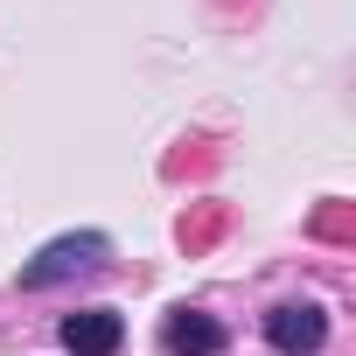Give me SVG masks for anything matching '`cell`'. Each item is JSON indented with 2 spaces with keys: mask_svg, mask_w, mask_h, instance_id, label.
<instances>
[{
  "mask_svg": "<svg viewBox=\"0 0 356 356\" xmlns=\"http://www.w3.org/2000/svg\"><path fill=\"white\" fill-rule=\"evenodd\" d=\"M266 349L273 356H321L328 349V307L321 300H280V307H266Z\"/></svg>",
  "mask_w": 356,
  "mask_h": 356,
  "instance_id": "7a4b0ae2",
  "label": "cell"
},
{
  "mask_svg": "<svg viewBox=\"0 0 356 356\" xmlns=\"http://www.w3.org/2000/svg\"><path fill=\"white\" fill-rule=\"evenodd\" d=\"M105 259H112V238L105 231H63V238H49L22 266V286L42 293V286H63V280H91V273H105Z\"/></svg>",
  "mask_w": 356,
  "mask_h": 356,
  "instance_id": "6da1fadb",
  "label": "cell"
},
{
  "mask_svg": "<svg viewBox=\"0 0 356 356\" xmlns=\"http://www.w3.org/2000/svg\"><path fill=\"white\" fill-rule=\"evenodd\" d=\"M161 349L168 356H224L231 349V328L217 314H203V307H175L161 321Z\"/></svg>",
  "mask_w": 356,
  "mask_h": 356,
  "instance_id": "277c9868",
  "label": "cell"
},
{
  "mask_svg": "<svg viewBox=\"0 0 356 356\" xmlns=\"http://www.w3.org/2000/svg\"><path fill=\"white\" fill-rule=\"evenodd\" d=\"M56 342H63L70 356H119L126 314H119V307H77V314L56 321Z\"/></svg>",
  "mask_w": 356,
  "mask_h": 356,
  "instance_id": "3957f363",
  "label": "cell"
}]
</instances>
